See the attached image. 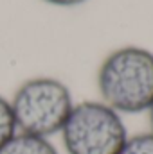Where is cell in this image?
I'll return each mask as SVG.
<instances>
[{
    "label": "cell",
    "mask_w": 153,
    "mask_h": 154,
    "mask_svg": "<svg viewBox=\"0 0 153 154\" xmlns=\"http://www.w3.org/2000/svg\"><path fill=\"white\" fill-rule=\"evenodd\" d=\"M101 102L119 115L144 113L153 104V52L121 47L106 56L97 72Z\"/></svg>",
    "instance_id": "obj_1"
},
{
    "label": "cell",
    "mask_w": 153,
    "mask_h": 154,
    "mask_svg": "<svg viewBox=\"0 0 153 154\" xmlns=\"http://www.w3.org/2000/svg\"><path fill=\"white\" fill-rule=\"evenodd\" d=\"M9 102L18 133L41 138L61 133L74 108L70 90L54 77H34L25 81Z\"/></svg>",
    "instance_id": "obj_2"
},
{
    "label": "cell",
    "mask_w": 153,
    "mask_h": 154,
    "mask_svg": "<svg viewBox=\"0 0 153 154\" xmlns=\"http://www.w3.org/2000/svg\"><path fill=\"white\" fill-rule=\"evenodd\" d=\"M60 134L67 154H119L130 136L121 115L99 100L74 104Z\"/></svg>",
    "instance_id": "obj_3"
},
{
    "label": "cell",
    "mask_w": 153,
    "mask_h": 154,
    "mask_svg": "<svg viewBox=\"0 0 153 154\" xmlns=\"http://www.w3.org/2000/svg\"><path fill=\"white\" fill-rule=\"evenodd\" d=\"M0 154H60L56 145L49 138L33 136L25 133H16L4 147Z\"/></svg>",
    "instance_id": "obj_4"
},
{
    "label": "cell",
    "mask_w": 153,
    "mask_h": 154,
    "mask_svg": "<svg viewBox=\"0 0 153 154\" xmlns=\"http://www.w3.org/2000/svg\"><path fill=\"white\" fill-rule=\"evenodd\" d=\"M16 133H18V127L13 115L11 102L0 95V147H4Z\"/></svg>",
    "instance_id": "obj_5"
},
{
    "label": "cell",
    "mask_w": 153,
    "mask_h": 154,
    "mask_svg": "<svg viewBox=\"0 0 153 154\" xmlns=\"http://www.w3.org/2000/svg\"><path fill=\"white\" fill-rule=\"evenodd\" d=\"M119 154H153V133H139L128 136Z\"/></svg>",
    "instance_id": "obj_6"
},
{
    "label": "cell",
    "mask_w": 153,
    "mask_h": 154,
    "mask_svg": "<svg viewBox=\"0 0 153 154\" xmlns=\"http://www.w3.org/2000/svg\"><path fill=\"white\" fill-rule=\"evenodd\" d=\"M50 5H60V7H74V5H81L86 0H43Z\"/></svg>",
    "instance_id": "obj_7"
},
{
    "label": "cell",
    "mask_w": 153,
    "mask_h": 154,
    "mask_svg": "<svg viewBox=\"0 0 153 154\" xmlns=\"http://www.w3.org/2000/svg\"><path fill=\"white\" fill-rule=\"evenodd\" d=\"M148 113H150V125H151V133H153V104H151V108L148 109Z\"/></svg>",
    "instance_id": "obj_8"
}]
</instances>
